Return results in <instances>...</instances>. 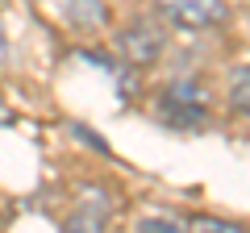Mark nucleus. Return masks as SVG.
Listing matches in <instances>:
<instances>
[{"label":"nucleus","instance_id":"f257e3e1","mask_svg":"<svg viewBox=\"0 0 250 233\" xmlns=\"http://www.w3.org/2000/svg\"><path fill=\"white\" fill-rule=\"evenodd\" d=\"M163 29L154 25V21H146V17H138V21H129V25L117 34V50H121V58L129 67H150V63H159V54H163Z\"/></svg>","mask_w":250,"mask_h":233},{"label":"nucleus","instance_id":"f03ea898","mask_svg":"<svg viewBox=\"0 0 250 233\" xmlns=\"http://www.w3.org/2000/svg\"><path fill=\"white\" fill-rule=\"evenodd\" d=\"M159 121H167L175 129H200L205 125V92H196L192 83L167 88L159 100Z\"/></svg>","mask_w":250,"mask_h":233},{"label":"nucleus","instance_id":"7ed1b4c3","mask_svg":"<svg viewBox=\"0 0 250 233\" xmlns=\"http://www.w3.org/2000/svg\"><path fill=\"white\" fill-rule=\"evenodd\" d=\"M159 9L167 13V21L184 29H213L229 17L225 0H159Z\"/></svg>","mask_w":250,"mask_h":233},{"label":"nucleus","instance_id":"20e7f679","mask_svg":"<svg viewBox=\"0 0 250 233\" xmlns=\"http://www.w3.org/2000/svg\"><path fill=\"white\" fill-rule=\"evenodd\" d=\"M104 225H108V200H104V192H96V188H80L75 213L67 216L62 233H104Z\"/></svg>","mask_w":250,"mask_h":233},{"label":"nucleus","instance_id":"39448f33","mask_svg":"<svg viewBox=\"0 0 250 233\" xmlns=\"http://www.w3.org/2000/svg\"><path fill=\"white\" fill-rule=\"evenodd\" d=\"M50 4V13L59 21H67V25H75V29H96V25H104V4L100 0H46Z\"/></svg>","mask_w":250,"mask_h":233},{"label":"nucleus","instance_id":"423d86ee","mask_svg":"<svg viewBox=\"0 0 250 233\" xmlns=\"http://www.w3.org/2000/svg\"><path fill=\"white\" fill-rule=\"evenodd\" d=\"M229 104L238 108L242 116H250V63L233 71V79H229Z\"/></svg>","mask_w":250,"mask_h":233},{"label":"nucleus","instance_id":"0eeeda50","mask_svg":"<svg viewBox=\"0 0 250 233\" xmlns=\"http://www.w3.org/2000/svg\"><path fill=\"white\" fill-rule=\"evenodd\" d=\"M184 229H188V233H246L242 225L221 221V216H192V221H188Z\"/></svg>","mask_w":250,"mask_h":233},{"label":"nucleus","instance_id":"6e6552de","mask_svg":"<svg viewBox=\"0 0 250 233\" xmlns=\"http://www.w3.org/2000/svg\"><path fill=\"white\" fill-rule=\"evenodd\" d=\"M134 233H188V229L175 221V216H142Z\"/></svg>","mask_w":250,"mask_h":233},{"label":"nucleus","instance_id":"1a4fd4ad","mask_svg":"<svg viewBox=\"0 0 250 233\" xmlns=\"http://www.w3.org/2000/svg\"><path fill=\"white\" fill-rule=\"evenodd\" d=\"M9 58V38H4V21H0V63Z\"/></svg>","mask_w":250,"mask_h":233},{"label":"nucleus","instance_id":"9d476101","mask_svg":"<svg viewBox=\"0 0 250 233\" xmlns=\"http://www.w3.org/2000/svg\"><path fill=\"white\" fill-rule=\"evenodd\" d=\"M9 121H13V113H9L4 104H0V125H9Z\"/></svg>","mask_w":250,"mask_h":233}]
</instances>
